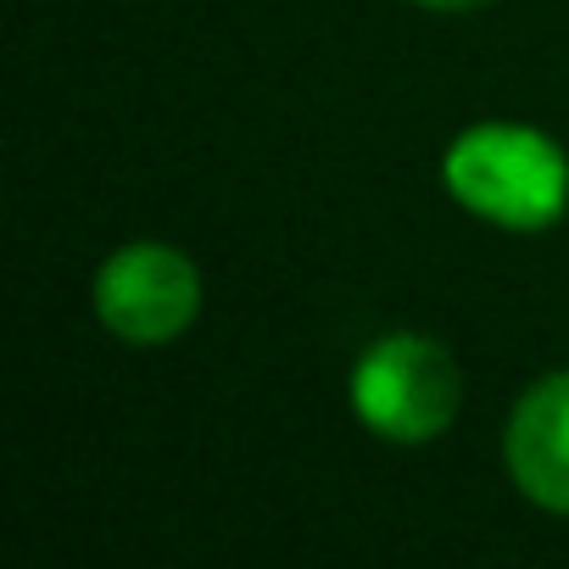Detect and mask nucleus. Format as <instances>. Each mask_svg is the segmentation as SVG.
Segmentation results:
<instances>
[{"label": "nucleus", "mask_w": 569, "mask_h": 569, "mask_svg": "<svg viewBox=\"0 0 569 569\" xmlns=\"http://www.w3.org/2000/svg\"><path fill=\"white\" fill-rule=\"evenodd\" d=\"M447 196L491 229L536 234L569 207V157L552 134L525 123H475L441 157Z\"/></svg>", "instance_id": "f257e3e1"}, {"label": "nucleus", "mask_w": 569, "mask_h": 569, "mask_svg": "<svg viewBox=\"0 0 569 569\" xmlns=\"http://www.w3.org/2000/svg\"><path fill=\"white\" fill-rule=\"evenodd\" d=\"M463 402L458 358L419 330L380 336L352 369V413L391 447L436 441Z\"/></svg>", "instance_id": "f03ea898"}, {"label": "nucleus", "mask_w": 569, "mask_h": 569, "mask_svg": "<svg viewBox=\"0 0 569 569\" xmlns=\"http://www.w3.org/2000/svg\"><path fill=\"white\" fill-rule=\"evenodd\" d=\"M96 319L129 347H168L201 313V273L168 240H129L118 246L90 284Z\"/></svg>", "instance_id": "7ed1b4c3"}, {"label": "nucleus", "mask_w": 569, "mask_h": 569, "mask_svg": "<svg viewBox=\"0 0 569 569\" xmlns=\"http://www.w3.org/2000/svg\"><path fill=\"white\" fill-rule=\"evenodd\" d=\"M502 458L519 497H530L547 513H569V369L536 380L513 402Z\"/></svg>", "instance_id": "20e7f679"}, {"label": "nucleus", "mask_w": 569, "mask_h": 569, "mask_svg": "<svg viewBox=\"0 0 569 569\" xmlns=\"http://www.w3.org/2000/svg\"><path fill=\"white\" fill-rule=\"evenodd\" d=\"M413 7H430V12H475V7H491V0H413Z\"/></svg>", "instance_id": "39448f33"}]
</instances>
